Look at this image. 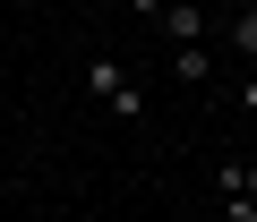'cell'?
Segmentation results:
<instances>
[{
    "mask_svg": "<svg viewBox=\"0 0 257 222\" xmlns=\"http://www.w3.org/2000/svg\"><path fill=\"white\" fill-rule=\"evenodd\" d=\"M86 94H94L103 111H120V120L146 111V94H138V77L120 68V52H86Z\"/></svg>",
    "mask_w": 257,
    "mask_h": 222,
    "instance_id": "obj_1",
    "label": "cell"
},
{
    "mask_svg": "<svg viewBox=\"0 0 257 222\" xmlns=\"http://www.w3.org/2000/svg\"><path fill=\"white\" fill-rule=\"evenodd\" d=\"M155 26H163L172 43H197V34H206V9H197V0H163V9H155Z\"/></svg>",
    "mask_w": 257,
    "mask_h": 222,
    "instance_id": "obj_2",
    "label": "cell"
},
{
    "mask_svg": "<svg viewBox=\"0 0 257 222\" xmlns=\"http://www.w3.org/2000/svg\"><path fill=\"white\" fill-rule=\"evenodd\" d=\"M172 77H180V86H206V77H214L206 43H180V52H172Z\"/></svg>",
    "mask_w": 257,
    "mask_h": 222,
    "instance_id": "obj_3",
    "label": "cell"
},
{
    "mask_svg": "<svg viewBox=\"0 0 257 222\" xmlns=\"http://www.w3.org/2000/svg\"><path fill=\"white\" fill-rule=\"evenodd\" d=\"M214 196H248L257 205V162H223L214 171Z\"/></svg>",
    "mask_w": 257,
    "mask_h": 222,
    "instance_id": "obj_4",
    "label": "cell"
},
{
    "mask_svg": "<svg viewBox=\"0 0 257 222\" xmlns=\"http://www.w3.org/2000/svg\"><path fill=\"white\" fill-rule=\"evenodd\" d=\"M231 52H240V60H257V9H240V18H231Z\"/></svg>",
    "mask_w": 257,
    "mask_h": 222,
    "instance_id": "obj_5",
    "label": "cell"
},
{
    "mask_svg": "<svg viewBox=\"0 0 257 222\" xmlns=\"http://www.w3.org/2000/svg\"><path fill=\"white\" fill-rule=\"evenodd\" d=\"M214 205H223V222H257V205H248V196H214Z\"/></svg>",
    "mask_w": 257,
    "mask_h": 222,
    "instance_id": "obj_6",
    "label": "cell"
},
{
    "mask_svg": "<svg viewBox=\"0 0 257 222\" xmlns=\"http://www.w3.org/2000/svg\"><path fill=\"white\" fill-rule=\"evenodd\" d=\"M240 111H248V120H257V68H248V86H240Z\"/></svg>",
    "mask_w": 257,
    "mask_h": 222,
    "instance_id": "obj_7",
    "label": "cell"
},
{
    "mask_svg": "<svg viewBox=\"0 0 257 222\" xmlns=\"http://www.w3.org/2000/svg\"><path fill=\"white\" fill-rule=\"evenodd\" d=\"M128 9H138V26H155V9H163V0H128Z\"/></svg>",
    "mask_w": 257,
    "mask_h": 222,
    "instance_id": "obj_8",
    "label": "cell"
}]
</instances>
